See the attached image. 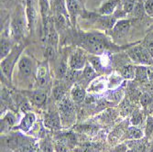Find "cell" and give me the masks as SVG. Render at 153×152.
Masks as SVG:
<instances>
[{
    "label": "cell",
    "instance_id": "1f68e13d",
    "mask_svg": "<svg viewBox=\"0 0 153 152\" xmlns=\"http://www.w3.org/2000/svg\"><path fill=\"white\" fill-rule=\"evenodd\" d=\"M9 2H12V0H1V7H3L4 8L9 4Z\"/></svg>",
    "mask_w": 153,
    "mask_h": 152
},
{
    "label": "cell",
    "instance_id": "5b68a950",
    "mask_svg": "<svg viewBox=\"0 0 153 152\" xmlns=\"http://www.w3.org/2000/svg\"><path fill=\"white\" fill-rule=\"evenodd\" d=\"M72 100L70 93L63 99L57 103V108L61 116V121L63 128L72 127L76 120V107Z\"/></svg>",
    "mask_w": 153,
    "mask_h": 152
},
{
    "label": "cell",
    "instance_id": "f1b7e54d",
    "mask_svg": "<svg viewBox=\"0 0 153 152\" xmlns=\"http://www.w3.org/2000/svg\"><path fill=\"white\" fill-rule=\"evenodd\" d=\"M141 43L149 51L150 56L153 58V31L149 32L147 37L143 40H141Z\"/></svg>",
    "mask_w": 153,
    "mask_h": 152
},
{
    "label": "cell",
    "instance_id": "7402d4cb",
    "mask_svg": "<svg viewBox=\"0 0 153 152\" xmlns=\"http://www.w3.org/2000/svg\"><path fill=\"white\" fill-rule=\"evenodd\" d=\"M117 72L125 81H134L136 77V65L133 63H128L118 69Z\"/></svg>",
    "mask_w": 153,
    "mask_h": 152
},
{
    "label": "cell",
    "instance_id": "9a60e30c",
    "mask_svg": "<svg viewBox=\"0 0 153 152\" xmlns=\"http://www.w3.org/2000/svg\"><path fill=\"white\" fill-rule=\"evenodd\" d=\"M125 143L128 146L127 152H148L151 148L147 137L137 140H127Z\"/></svg>",
    "mask_w": 153,
    "mask_h": 152
},
{
    "label": "cell",
    "instance_id": "5bb4252c",
    "mask_svg": "<svg viewBox=\"0 0 153 152\" xmlns=\"http://www.w3.org/2000/svg\"><path fill=\"white\" fill-rule=\"evenodd\" d=\"M119 5L120 0H102L95 12L102 16H113Z\"/></svg>",
    "mask_w": 153,
    "mask_h": 152
},
{
    "label": "cell",
    "instance_id": "4dcf8cb0",
    "mask_svg": "<svg viewBox=\"0 0 153 152\" xmlns=\"http://www.w3.org/2000/svg\"><path fill=\"white\" fill-rule=\"evenodd\" d=\"M144 7L147 16L149 18H153V0H145Z\"/></svg>",
    "mask_w": 153,
    "mask_h": 152
},
{
    "label": "cell",
    "instance_id": "30bf717a",
    "mask_svg": "<svg viewBox=\"0 0 153 152\" xmlns=\"http://www.w3.org/2000/svg\"><path fill=\"white\" fill-rule=\"evenodd\" d=\"M89 63L94 67L95 72L99 75H107L114 71L112 54L105 53L103 55H90L88 58Z\"/></svg>",
    "mask_w": 153,
    "mask_h": 152
},
{
    "label": "cell",
    "instance_id": "83f0119b",
    "mask_svg": "<svg viewBox=\"0 0 153 152\" xmlns=\"http://www.w3.org/2000/svg\"><path fill=\"white\" fill-rule=\"evenodd\" d=\"M136 2H137V0H120V6L122 9L124 10V12L126 13L128 18L133 11Z\"/></svg>",
    "mask_w": 153,
    "mask_h": 152
},
{
    "label": "cell",
    "instance_id": "3957f363",
    "mask_svg": "<svg viewBox=\"0 0 153 152\" xmlns=\"http://www.w3.org/2000/svg\"><path fill=\"white\" fill-rule=\"evenodd\" d=\"M8 33L16 43L25 42L27 37L30 35L26 16L25 7L21 4L16 6L8 21Z\"/></svg>",
    "mask_w": 153,
    "mask_h": 152
},
{
    "label": "cell",
    "instance_id": "4316f807",
    "mask_svg": "<svg viewBox=\"0 0 153 152\" xmlns=\"http://www.w3.org/2000/svg\"><path fill=\"white\" fill-rule=\"evenodd\" d=\"M140 103L144 109L148 108L149 105L153 104V95L146 91H142L140 98Z\"/></svg>",
    "mask_w": 153,
    "mask_h": 152
},
{
    "label": "cell",
    "instance_id": "277c9868",
    "mask_svg": "<svg viewBox=\"0 0 153 152\" xmlns=\"http://www.w3.org/2000/svg\"><path fill=\"white\" fill-rule=\"evenodd\" d=\"M25 42L17 43L7 56L1 60L0 68H1V85L9 88H13V77L16 66L26 48Z\"/></svg>",
    "mask_w": 153,
    "mask_h": 152
},
{
    "label": "cell",
    "instance_id": "7c38bea8",
    "mask_svg": "<svg viewBox=\"0 0 153 152\" xmlns=\"http://www.w3.org/2000/svg\"><path fill=\"white\" fill-rule=\"evenodd\" d=\"M20 91L24 93V95L30 101L32 106L37 108H42L47 105L50 91L39 89V88H34L30 90H20Z\"/></svg>",
    "mask_w": 153,
    "mask_h": 152
},
{
    "label": "cell",
    "instance_id": "4fadbf2b",
    "mask_svg": "<svg viewBox=\"0 0 153 152\" xmlns=\"http://www.w3.org/2000/svg\"><path fill=\"white\" fill-rule=\"evenodd\" d=\"M44 127L51 131H58L62 128L58 108H49L44 114Z\"/></svg>",
    "mask_w": 153,
    "mask_h": 152
},
{
    "label": "cell",
    "instance_id": "ac0fdd59",
    "mask_svg": "<svg viewBox=\"0 0 153 152\" xmlns=\"http://www.w3.org/2000/svg\"><path fill=\"white\" fill-rule=\"evenodd\" d=\"M86 95L87 90H85V87L80 85L79 84H74L70 90V96L76 105H79L85 102Z\"/></svg>",
    "mask_w": 153,
    "mask_h": 152
},
{
    "label": "cell",
    "instance_id": "d6a6232c",
    "mask_svg": "<svg viewBox=\"0 0 153 152\" xmlns=\"http://www.w3.org/2000/svg\"><path fill=\"white\" fill-rule=\"evenodd\" d=\"M148 152H153V143L151 144V148H149V150Z\"/></svg>",
    "mask_w": 153,
    "mask_h": 152
},
{
    "label": "cell",
    "instance_id": "8fae6325",
    "mask_svg": "<svg viewBox=\"0 0 153 152\" xmlns=\"http://www.w3.org/2000/svg\"><path fill=\"white\" fill-rule=\"evenodd\" d=\"M88 58L89 53H87L83 49L76 46H72L68 56L69 69L74 71H82L86 64L89 62Z\"/></svg>",
    "mask_w": 153,
    "mask_h": 152
},
{
    "label": "cell",
    "instance_id": "484cf974",
    "mask_svg": "<svg viewBox=\"0 0 153 152\" xmlns=\"http://www.w3.org/2000/svg\"><path fill=\"white\" fill-rule=\"evenodd\" d=\"M102 148L99 144L94 143H85L82 144L80 148L75 149L76 152H101Z\"/></svg>",
    "mask_w": 153,
    "mask_h": 152
},
{
    "label": "cell",
    "instance_id": "ffe728a7",
    "mask_svg": "<svg viewBox=\"0 0 153 152\" xmlns=\"http://www.w3.org/2000/svg\"><path fill=\"white\" fill-rule=\"evenodd\" d=\"M135 82L141 86L149 82V68L144 65H136Z\"/></svg>",
    "mask_w": 153,
    "mask_h": 152
},
{
    "label": "cell",
    "instance_id": "836d02e7",
    "mask_svg": "<svg viewBox=\"0 0 153 152\" xmlns=\"http://www.w3.org/2000/svg\"><path fill=\"white\" fill-rule=\"evenodd\" d=\"M150 70H151V71H153V64L150 66Z\"/></svg>",
    "mask_w": 153,
    "mask_h": 152
},
{
    "label": "cell",
    "instance_id": "2e32d148",
    "mask_svg": "<svg viewBox=\"0 0 153 152\" xmlns=\"http://www.w3.org/2000/svg\"><path fill=\"white\" fill-rule=\"evenodd\" d=\"M36 119H37V116H36L35 113H33V112L26 113V114H24L23 117L20 119L19 125L15 128L23 133H27L33 128Z\"/></svg>",
    "mask_w": 153,
    "mask_h": 152
},
{
    "label": "cell",
    "instance_id": "e0dca14e",
    "mask_svg": "<svg viewBox=\"0 0 153 152\" xmlns=\"http://www.w3.org/2000/svg\"><path fill=\"white\" fill-rule=\"evenodd\" d=\"M105 89H107L106 75H99L94 81H92L87 87V92L89 93L100 94L101 93H104Z\"/></svg>",
    "mask_w": 153,
    "mask_h": 152
},
{
    "label": "cell",
    "instance_id": "cb8c5ba5",
    "mask_svg": "<svg viewBox=\"0 0 153 152\" xmlns=\"http://www.w3.org/2000/svg\"><path fill=\"white\" fill-rule=\"evenodd\" d=\"M40 152H54V142H52L51 139L49 136H45L41 139L40 142H39Z\"/></svg>",
    "mask_w": 153,
    "mask_h": 152
},
{
    "label": "cell",
    "instance_id": "8992f818",
    "mask_svg": "<svg viewBox=\"0 0 153 152\" xmlns=\"http://www.w3.org/2000/svg\"><path fill=\"white\" fill-rule=\"evenodd\" d=\"M25 1V11L29 24V29L30 35L34 36L37 33L38 27L40 30L41 18L39 13V0H24Z\"/></svg>",
    "mask_w": 153,
    "mask_h": 152
},
{
    "label": "cell",
    "instance_id": "52a82bcc",
    "mask_svg": "<svg viewBox=\"0 0 153 152\" xmlns=\"http://www.w3.org/2000/svg\"><path fill=\"white\" fill-rule=\"evenodd\" d=\"M126 53L128 54L132 63L135 65H144L150 67L153 64V58L142 45L141 40L128 48L126 50Z\"/></svg>",
    "mask_w": 153,
    "mask_h": 152
},
{
    "label": "cell",
    "instance_id": "9c48e42d",
    "mask_svg": "<svg viewBox=\"0 0 153 152\" xmlns=\"http://www.w3.org/2000/svg\"><path fill=\"white\" fill-rule=\"evenodd\" d=\"M132 27V19H119L117 20L113 29L106 34L117 45H122L121 41L126 39Z\"/></svg>",
    "mask_w": 153,
    "mask_h": 152
},
{
    "label": "cell",
    "instance_id": "ba28073f",
    "mask_svg": "<svg viewBox=\"0 0 153 152\" xmlns=\"http://www.w3.org/2000/svg\"><path fill=\"white\" fill-rule=\"evenodd\" d=\"M54 76L51 71L50 62L42 61L39 62L37 74H36V85L35 88L44 89L50 91L51 85H53Z\"/></svg>",
    "mask_w": 153,
    "mask_h": 152
},
{
    "label": "cell",
    "instance_id": "f546056e",
    "mask_svg": "<svg viewBox=\"0 0 153 152\" xmlns=\"http://www.w3.org/2000/svg\"><path fill=\"white\" fill-rule=\"evenodd\" d=\"M145 137L150 139L153 136V116L149 115L146 118V125H145Z\"/></svg>",
    "mask_w": 153,
    "mask_h": 152
},
{
    "label": "cell",
    "instance_id": "d6986e66",
    "mask_svg": "<svg viewBox=\"0 0 153 152\" xmlns=\"http://www.w3.org/2000/svg\"><path fill=\"white\" fill-rule=\"evenodd\" d=\"M18 116L15 115V113L12 111H7L4 114V116L1 117V135H6L7 132H8L17 122Z\"/></svg>",
    "mask_w": 153,
    "mask_h": 152
},
{
    "label": "cell",
    "instance_id": "6da1fadb",
    "mask_svg": "<svg viewBox=\"0 0 153 152\" xmlns=\"http://www.w3.org/2000/svg\"><path fill=\"white\" fill-rule=\"evenodd\" d=\"M140 41V40H138ZM138 41L127 45H117L111 39L106 32L94 30H81L80 27L72 29L60 38V48L76 46L85 50L90 55L114 54L127 50Z\"/></svg>",
    "mask_w": 153,
    "mask_h": 152
},
{
    "label": "cell",
    "instance_id": "d4e9b609",
    "mask_svg": "<svg viewBox=\"0 0 153 152\" xmlns=\"http://www.w3.org/2000/svg\"><path fill=\"white\" fill-rule=\"evenodd\" d=\"M143 119H144V115H143V111H142V110L137 108V109H135L134 111L131 113L130 123H131L132 126L140 127V125H142Z\"/></svg>",
    "mask_w": 153,
    "mask_h": 152
},
{
    "label": "cell",
    "instance_id": "44dd1931",
    "mask_svg": "<svg viewBox=\"0 0 153 152\" xmlns=\"http://www.w3.org/2000/svg\"><path fill=\"white\" fill-rule=\"evenodd\" d=\"M145 137L144 131L140 128V127L137 126H130L128 127L125 134L123 136V140H137V139H141Z\"/></svg>",
    "mask_w": 153,
    "mask_h": 152
},
{
    "label": "cell",
    "instance_id": "7a4b0ae2",
    "mask_svg": "<svg viewBox=\"0 0 153 152\" xmlns=\"http://www.w3.org/2000/svg\"><path fill=\"white\" fill-rule=\"evenodd\" d=\"M39 62L27 52H23L14 72L13 84L19 90L34 89Z\"/></svg>",
    "mask_w": 153,
    "mask_h": 152
},
{
    "label": "cell",
    "instance_id": "603a6c76",
    "mask_svg": "<svg viewBox=\"0 0 153 152\" xmlns=\"http://www.w3.org/2000/svg\"><path fill=\"white\" fill-rule=\"evenodd\" d=\"M39 13L41 22H43L52 17V10L50 0H39Z\"/></svg>",
    "mask_w": 153,
    "mask_h": 152
}]
</instances>
